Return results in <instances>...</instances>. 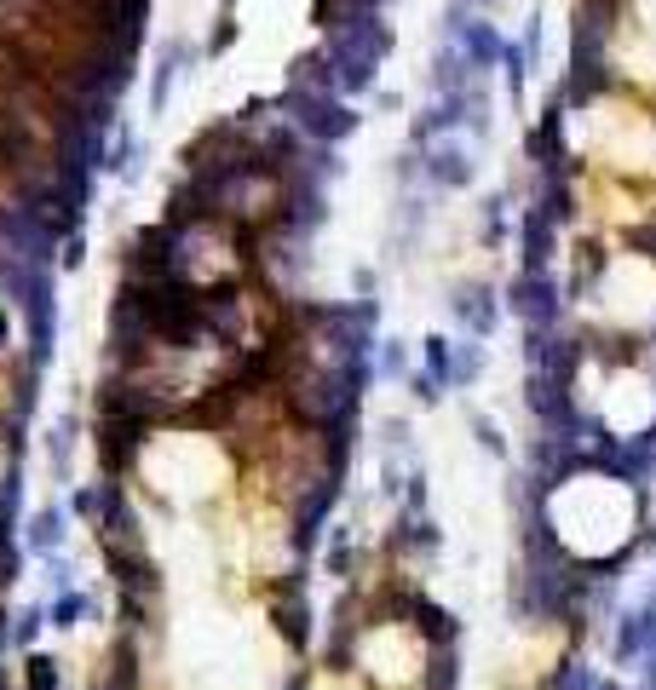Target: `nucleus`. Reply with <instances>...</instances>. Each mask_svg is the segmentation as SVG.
<instances>
[{"mask_svg": "<svg viewBox=\"0 0 656 690\" xmlns=\"http://www.w3.org/2000/svg\"><path fill=\"white\" fill-rule=\"evenodd\" d=\"M656 656V604H628L622 616H616V633H610V662L622 667V673H639V667Z\"/></svg>", "mask_w": 656, "mask_h": 690, "instance_id": "obj_1", "label": "nucleus"}, {"mask_svg": "<svg viewBox=\"0 0 656 690\" xmlns=\"http://www.w3.org/2000/svg\"><path fill=\"white\" fill-rule=\"evenodd\" d=\"M518 311H524L530 328H553V317H559V294H553L547 271H524V282H518Z\"/></svg>", "mask_w": 656, "mask_h": 690, "instance_id": "obj_2", "label": "nucleus"}, {"mask_svg": "<svg viewBox=\"0 0 656 690\" xmlns=\"http://www.w3.org/2000/svg\"><path fill=\"white\" fill-rule=\"evenodd\" d=\"M547 248H553V219L536 207L524 219V271H547Z\"/></svg>", "mask_w": 656, "mask_h": 690, "instance_id": "obj_3", "label": "nucleus"}, {"mask_svg": "<svg viewBox=\"0 0 656 690\" xmlns=\"http://www.w3.org/2000/svg\"><path fill=\"white\" fill-rule=\"evenodd\" d=\"M599 685V667L587 662V656H564L553 673H547V690H593Z\"/></svg>", "mask_w": 656, "mask_h": 690, "instance_id": "obj_4", "label": "nucleus"}, {"mask_svg": "<svg viewBox=\"0 0 656 690\" xmlns=\"http://www.w3.org/2000/svg\"><path fill=\"white\" fill-rule=\"evenodd\" d=\"M24 685L29 690H64V679H58V662H52V656H29V662H24Z\"/></svg>", "mask_w": 656, "mask_h": 690, "instance_id": "obj_5", "label": "nucleus"}, {"mask_svg": "<svg viewBox=\"0 0 656 690\" xmlns=\"http://www.w3.org/2000/svg\"><path fill=\"white\" fill-rule=\"evenodd\" d=\"M461 317H467L478 334H490V328H495V311L484 305V294H467V299H461Z\"/></svg>", "mask_w": 656, "mask_h": 690, "instance_id": "obj_6", "label": "nucleus"}, {"mask_svg": "<svg viewBox=\"0 0 656 690\" xmlns=\"http://www.w3.org/2000/svg\"><path fill=\"white\" fill-rule=\"evenodd\" d=\"M81 610H87V598H58V604H52V627H75V616H81Z\"/></svg>", "mask_w": 656, "mask_h": 690, "instance_id": "obj_7", "label": "nucleus"}, {"mask_svg": "<svg viewBox=\"0 0 656 690\" xmlns=\"http://www.w3.org/2000/svg\"><path fill=\"white\" fill-rule=\"evenodd\" d=\"M35 633H41V616H35V610H29V616L18 621V627H12V644H18V650H24V644L35 639Z\"/></svg>", "mask_w": 656, "mask_h": 690, "instance_id": "obj_8", "label": "nucleus"}, {"mask_svg": "<svg viewBox=\"0 0 656 690\" xmlns=\"http://www.w3.org/2000/svg\"><path fill=\"white\" fill-rule=\"evenodd\" d=\"M472 426H478V443H484V449H495V455H507V443H501V432H495L490 420H472Z\"/></svg>", "mask_w": 656, "mask_h": 690, "instance_id": "obj_9", "label": "nucleus"}, {"mask_svg": "<svg viewBox=\"0 0 656 690\" xmlns=\"http://www.w3.org/2000/svg\"><path fill=\"white\" fill-rule=\"evenodd\" d=\"M633 690H656V656L639 667V673H633Z\"/></svg>", "mask_w": 656, "mask_h": 690, "instance_id": "obj_10", "label": "nucleus"}, {"mask_svg": "<svg viewBox=\"0 0 656 690\" xmlns=\"http://www.w3.org/2000/svg\"><path fill=\"white\" fill-rule=\"evenodd\" d=\"M593 690H633V685H622V679H610V673H599V685Z\"/></svg>", "mask_w": 656, "mask_h": 690, "instance_id": "obj_11", "label": "nucleus"}, {"mask_svg": "<svg viewBox=\"0 0 656 690\" xmlns=\"http://www.w3.org/2000/svg\"><path fill=\"white\" fill-rule=\"evenodd\" d=\"M645 604H656V581H651V593H645Z\"/></svg>", "mask_w": 656, "mask_h": 690, "instance_id": "obj_12", "label": "nucleus"}]
</instances>
